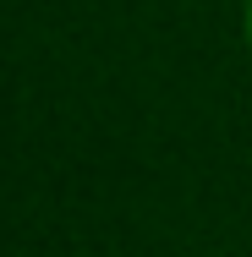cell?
Segmentation results:
<instances>
[{"mask_svg":"<svg viewBox=\"0 0 252 257\" xmlns=\"http://www.w3.org/2000/svg\"><path fill=\"white\" fill-rule=\"evenodd\" d=\"M247 44H252V0H247Z\"/></svg>","mask_w":252,"mask_h":257,"instance_id":"obj_1","label":"cell"}]
</instances>
